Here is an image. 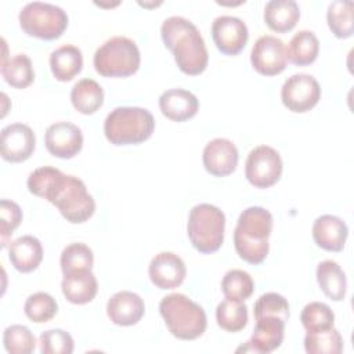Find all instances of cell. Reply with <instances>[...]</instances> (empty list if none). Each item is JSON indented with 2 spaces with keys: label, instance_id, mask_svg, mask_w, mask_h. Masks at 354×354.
I'll return each instance as SVG.
<instances>
[{
  "label": "cell",
  "instance_id": "cell-1",
  "mask_svg": "<svg viewBox=\"0 0 354 354\" xmlns=\"http://www.w3.org/2000/svg\"><path fill=\"white\" fill-rule=\"evenodd\" d=\"M160 36L174 54L176 64L185 75H201L209 61L207 48L199 29L184 17H169L162 22Z\"/></svg>",
  "mask_w": 354,
  "mask_h": 354
},
{
  "label": "cell",
  "instance_id": "cell-2",
  "mask_svg": "<svg viewBox=\"0 0 354 354\" xmlns=\"http://www.w3.org/2000/svg\"><path fill=\"white\" fill-rule=\"evenodd\" d=\"M272 231V214L261 206L245 209L234 231V246L239 257L250 264H260L268 254V238Z\"/></svg>",
  "mask_w": 354,
  "mask_h": 354
},
{
  "label": "cell",
  "instance_id": "cell-3",
  "mask_svg": "<svg viewBox=\"0 0 354 354\" xmlns=\"http://www.w3.org/2000/svg\"><path fill=\"white\" fill-rule=\"evenodd\" d=\"M160 315L169 332L181 340H194L206 330L205 310L183 293H170L159 303Z\"/></svg>",
  "mask_w": 354,
  "mask_h": 354
},
{
  "label": "cell",
  "instance_id": "cell-4",
  "mask_svg": "<svg viewBox=\"0 0 354 354\" xmlns=\"http://www.w3.org/2000/svg\"><path fill=\"white\" fill-rule=\"evenodd\" d=\"M155 130L152 113L140 106H119L111 111L104 122L106 140L113 145L140 144Z\"/></svg>",
  "mask_w": 354,
  "mask_h": 354
},
{
  "label": "cell",
  "instance_id": "cell-5",
  "mask_svg": "<svg viewBox=\"0 0 354 354\" xmlns=\"http://www.w3.org/2000/svg\"><path fill=\"white\" fill-rule=\"evenodd\" d=\"M44 199L54 205L59 213L73 224L87 221L95 210V202L88 194L84 183L75 176L64 174L62 171L47 191Z\"/></svg>",
  "mask_w": 354,
  "mask_h": 354
},
{
  "label": "cell",
  "instance_id": "cell-6",
  "mask_svg": "<svg viewBox=\"0 0 354 354\" xmlns=\"http://www.w3.org/2000/svg\"><path fill=\"white\" fill-rule=\"evenodd\" d=\"M225 216L214 205L199 203L189 210L187 232L192 246L205 254L214 253L224 241Z\"/></svg>",
  "mask_w": 354,
  "mask_h": 354
},
{
  "label": "cell",
  "instance_id": "cell-7",
  "mask_svg": "<svg viewBox=\"0 0 354 354\" xmlns=\"http://www.w3.org/2000/svg\"><path fill=\"white\" fill-rule=\"evenodd\" d=\"M140 50L134 40L124 36L108 39L97 48L93 62L95 71L105 77H127L140 68Z\"/></svg>",
  "mask_w": 354,
  "mask_h": 354
},
{
  "label": "cell",
  "instance_id": "cell-8",
  "mask_svg": "<svg viewBox=\"0 0 354 354\" xmlns=\"http://www.w3.org/2000/svg\"><path fill=\"white\" fill-rule=\"evenodd\" d=\"M22 30L41 40L58 39L68 26L66 12L50 3L30 1L22 7L18 15Z\"/></svg>",
  "mask_w": 354,
  "mask_h": 354
},
{
  "label": "cell",
  "instance_id": "cell-9",
  "mask_svg": "<svg viewBox=\"0 0 354 354\" xmlns=\"http://www.w3.org/2000/svg\"><path fill=\"white\" fill-rule=\"evenodd\" d=\"M282 166V159L277 149L268 145H259L246 158L245 176L253 187L268 188L281 178Z\"/></svg>",
  "mask_w": 354,
  "mask_h": 354
},
{
  "label": "cell",
  "instance_id": "cell-10",
  "mask_svg": "<svg viewBox=\"0 0 354 354\" xmlns=\"http://www.w3.org/2000/svg\"><path fill=\"white\" fill-rule=\"evenodd\" d=\"M283 105L296 113L313 109L321 98V87L317 79L307 73H296L288 77L281 90Z\"/></svg>",
  "mask_w": 354,
  "mask_h": 354
},
{
  "label": "cell",
  "instance_id": "cell-11",
  "mask_svg": "<svg viewBox=\"0 0 354 354\" xmlns=\"http://www.w3.org/2000/svg\"><path fill=\"white\" fill-rule=\"evenodd\" d=\"M250 62L256 72L264 76H275L286 68L288 53L283 41L266 35L256 40L250 53Z\"/></svg>",
  "mask_w": 354,
  "mask_h": 354
},
{
  "label": "cell",
  "instance_id": "cell-12",
  "mask_svg": "<svg viewBox=\"0 0 354 354\" xmlns=\"http://www.w3.org/2000/svg\"><path fill=\"white\" fill-rule=\"evenodd\" d=\"M36 147L33 130L24 123H11L0 133L1 158L11 163H19L30 158Z\"/></svg>",
  "mask_w": 354,
  "mask_h": 354
},
{
  "label": "cell",
  "instance_id": "cell-13",
  "mask_svg": "<svg viewBox=\"0 0 354 354\" xmlns=\"http://www.w3.org/2000/svg\"><path fill=\"white\" fill-rule=\"evenodd\" d=\"M212 37L223 54L236 55L246 46L249 32L242 19L232 15H220L212 24Z\"/></svg>",
  "mask_w": 354,
  "mask_h": 354
},
{
  "label": "cell",
  "instance_id": "cell-14",
  "mask_svg": "<svg viewBox=\"0 0 354 354\" xmlns=\"http://www.w3.org/2000/svg\"><path fill=\"white\" fill-rule=\"evenodd\" d=\"M47 151L61 159H71L83 147L82 130L71 122H57L47 127L44 134Z\"/></svg>",
  "mask_w": 354,
  "mask_h": 354
},
{
  "label": "cell",
  "instance_id": "cell-15",
  "mask_svg": "<svg viewBox=\"0 0 354 354\" xmlns=\"http://www.w3.org/2000/svg\"><path fill=\"white\" fill-rule=\"evenodd\" d=\"M239 153L235 144L227 138H214L206 144L202 153L203 166L216 177L231 174L238 165Z\"/></svg>",
  "mask_w": 354,
  "mask_h": 354
},
{
  "label": "cell",
  "instance_id": "cell-16",
  "mask_svg": "<svg viewBox=\"0 0 354 354\" xmlns=\"http://www.w3.org/2000/svg\"><path fill=\"white\" fill-rule=\"evenodd\" d=\"M148 274L156 288L174 289L183 283L187 268L181 257L176 253L160 252L151 260Z\"/></svg>",
  "mask_w": 354,
  "mask_h": 354
},
{
  "label": "cell",
  "instance_id": "cell-17",
  "mask_svg": "<svg viewBox=\"0 0 354 354\" xmlns=\"http://www.w3.org/2000/svg\"><path fill=\"white\" fill-rule=\"evenodd\" d=\"M286 321L278 317H261L256 319V326L253 335L245 347L239 350L252 353H272L277 350L282 340L285 332Z\"/></svg>",
  "mask_w": 354,
  "mask_h": 354
},
{
  "label": "cell",
  "instance_id": "cell-18",
  "mask_svg": "<svg viewBox=\"0 0 354 354\" xmlns=\"http://www.w3.org/2000/svg\"><path fill=\"white\" fill-rule=\"evenodd\" d=\"M145 313L144 300L134 292H116L106 303V314L109 319L120 326L136 325Z\"/></svg>",
  "mask_w": 354,
  "mask_h": 354
},
{
  "label": "cell",
  "instance_id": "cell-19",
  "mask_svg": "<svg viewBox=\"0 0 354 354\" xmlns=\"http://www.w3.org/2000/svg\"><path fill=\"white\" fill-rule=\"evenodd\" d=\"M347 235L348 228L337 216L322 214L313 224L314 242L328 252H340L344 248Z\"/></svg>",
  "mask_w": 354,
  "mask_h": 354
},
{
  "label": "cell",
  "instance_id": "cell-20",
  "mask_svg": "<svg viewBox=\"0 0 354 354\" xmlns=\"http://www.w3.org/2000/svg\"><path fill=\"white\" fill-rule=\"evenodd\" d=\"M162 113L174 122H185L194 118L199 109L198 98L188 90L170 88L159 97Z\"/></svg>",
  "mask_w": 354,
  "mask_h": 354
},
{
  "label": "cell",
  "instance_id": "cell-21",
  "mask_svg": "<svg viewBox=\"0 0 354 354\" xmlns=\"http://www.w3.org/2000/svg\"><path fill=\"white\" fill-rule=\"evenodd\" d=\"M8 259L15 270L30 272L39 267L43 260V248L33 235H22L8 246Z\"/></svg>",
  "mask_w": 354,
  "mask_h": 354
},
{
  "label": "cell",
  "instance_id": "cell-22",
  "mask_svg": "<svg viewBox=\"0 0 354 354\" xmlns=\"http://www.w3.org/2000/svg\"><path fill=\"white\" fill-rule=\"evenodd\" d=\"M65 299L72 304L90 303L98 290V283L91 271L65 274L61 282Z\"/></svg>",
  "mask_w": 354,
  "mask_h": 354
},
{
  "label": "cell",
  "instance_id": "cell-23",
  "mask_svg": "<svg viewBox=\"0 0 354 354\" xmlns=\"http://www.w3.org/2000/svg\"><path fill=\"white\" fill-rule=\"evenodd\" d=\"M300 18V8L295 0H271L264 7L266 25L278 33L292 30Z\"/></svg>",
  "mask_w": 354,
  "mask_h": 354
},
{
  "label": "cell",
  "instance_id": "cell-24",
  "mask_svg": "<svg viewBox=\"0 0 354 354\" xmlns=\"http://www.w3.org/2000/svg\"><path fill=\"white\" fill-rule=\"evenodd\" d=\"M50 68L53 76L59 82H69L80 73L83 68V55L80 48L65 44L54 50L50 55Z\"/></svg>",
  "mask_w": 354,
  "mask_h": 354
},
{
  "label": "cell",
  "instance_id": "cell-25",
  "mask_svg": "<svg viewBox=\"0 0 354 354\" xmlns=\"http://www.w3.org/2000/svg\"><path fill=\"white\" fill-rule=\"evenodd\" d=\"M317 282L329 299L340 301L346 296L347 278L342 267L333 260H324L317 267Z\"/></svg>",
  "mask_w": 354,
  "mask_h": 354
},
{
  "label": "cell",
  "instance_id": "cell-26",
  "mask_svg": "<svg viewBox=\"0 0 354 354\" xmlns=\"http://www.w3.org/2000/svg\"><path fill=\"white\" fill-rule=\"evenodd\" d=\"M71 102L77 112L91 115L102 106L104 90L95 80L82 79L72 87Z\"/></svg>",
  "mask_w": 354,
  "mask_h": 354
},
{
  "label": "cell",
  "instance_id": "cell-27",
  "mask_svg": "<svg viewBox=\"0 0 354 354\" xmlns=\"http://www.w3.org/2000/svg\"><path fill=\"white\" fill-rule=\"evenodd\" d=\"M288 58L299 66H306L313 64L319 53V41L314 32L311 30H299L289 41Z\"/></svg>",
  "mask_w": 354,
  "mask_h": 354
},
{
  "label": "cell",
  "instance_id": "cell-28",
  "mask_svg": "<svg viewBox=\"0 0 354 354\" xmlns=\"http://www.w3.org/2000/svg\"><path fill=\"white\" fill-rule=\"evenodd\" d=\"M353 1L350 0H336L332 1L326 11L328 26L332 33L339 39H347L353 36L354 22H353Z\"/></svg>",
  "mask_w": 354,
  "mask_h": 354
},
{
  "label": "cell",
  "instance_id": "cell-29",
  "mask_svg": "<svg viewBox=\"0 0 354 354\" xmlns=\"http://www.w3.org/2000/svg\"><path fill=\"white\" fill-rule=\"evenodd\" d=\"M4 80L14 88H25L35 79L32 61L26 54H17L1 64Z\"/></svg>",
  "mask_w": 354,
  "mask_h": 354
},
{
  "label": "cell",
  "instance_id": "cell-30",
  "mask_svg": "<svg viewBox=\"0 0 354 354\" xmlns=\"http://www.w3.org/2000/svg\"><path fill=\"white\" fill-rule=\"evenodd\" d=\"M304 348L308 354H340L343 351V337L333 326L319 332H307Z\"/></svg>",
  "mask_w": 354,
  "mask_h": 354
},
{
  "label": "cell",
  "instance_id": "cell-31",
  "mask_svg": "<svg viewBox=\"0 0 354 354\" xmlns=\"http://www.w3.org/2000/svg\"><path fill=\"white\" fill-rule=\"evenodd\" d=\"M216 319L221 329L227 332H239L248 324V307L243 301L225 299L216 308Z\"/></svg>",
  "mask_w": 354,
  "mask_h": 354
},
{
  "label": "cell",
  "instance_id": "cell-32",
  "mask_svg": "<svg viewBox=\"0 0 354 354\" xmlns=\"http://www.w3.org/2000/svg\"><path fill=\"white\" fill-rule=\"evenodd\" d=\"M94 261L93 250L82 243V242H75L68 245L62 253H61V270L65 274H72V272H79V271H91Z\"/></svg>",
  "mask_w": 354,
  "mask_h": 354
},
{
  "label": "cell",
  "instance_id": "cell-33",
  "mask_svg": "<svg viewBox=\"0 0 354 354\" xmlns=\"http://www.w3.org/2000/svg\"><path fill=\"white\" fill-rule=\"evenodd\" d=\"M221 290L225 299L234 301H243L249 299L254 290L252 277L243 270H230L221 281Z\"/></svg>",
  "mask_w": 354,
  "mask_h": 354
},
{
  "label": "cell",
  "instance_id": "cell-34",
  "mask_svg": "<svg viewBox=\"0 0 354 354\" xmlns=\"http://www.w3.org/2000/svg\"><path fill=\"white\" fill-rule=\"evenodd\" d=\"M300 321L307 332H319L333 326L335 314L328 304L311 301L301 310Z\"/></svg>",
  "mask_w": 354,
  "mask_h": 354
},
{
  "label": "cell",
  "instance_id": "cell-35",
  "mask_svg": "<svg viewBox=\"0 0 354 354\" xmlns=\"http://www.w3.org/2000/svg\"><path fill=\"white\" fill-rule=\"evenodd\" d=\"M26 317L36 322L43 324L53 319L58 311V304L55 299L46 292H36L30 295L24 306Z\"/></svg>",
  "mask_w": 354,
  "mask_h": 354
},
{
  "label": "cell",
  "instance_id": "cell-36",
  "mask_svg": "<svg viewBox=\"0 0 354 354\" xmlns=\"http://www.w3.org/2000/svg\"><path fill=\"white\" fill-rule=\"evenodd\" d=\"M4 348L11 354H29L36 347V339L29 328L24 325H11L3 333Z\"/></svg>",
  "mask_w": 354,
  "mask_h": 354
},
{
  "label": "cell",
  "instance_id": "cell-37",
  "mask_svg": "<svg viewBox=\"0 0 354 354\" xmlns=\"http://www.w3.org/2000/svg\"><path fill=\"white\" fill-rule=\"evenodd\" d=\"M253 314L256 319L261 317H278L283 321H288L289 303L282 295L275 292H268L261 295L257 299V301L254 303Z\"/></svg>",
  "mask_w": 354,
  "mask_h": 354
},
{
  "label": "cell",
  "instance_id": "cell-38",
  "mask_svg": "<svg viewBox=\"0 0 354 354\" xmlns=\"http://www.w3.org/2000/svg\"><path fill=\"white\" fill-rule=\"evenodd\" d=\"M39 343L43 354H71L75 346L72 336L62 329H48L43 332Z\"/></svg>",
  "mask_w": 354,
  "mask_h": 354
},
{
  "label": "cell",
  "instance_id": "cell-39",
  "mask_svg": "<svg viewBox=\"0 0 354 354\" xmlns=\"http://www.w3.org/2000/svg\"><path fill=\"white\" fill-rule=\"evenodd\" d=\"M0 232H1V245L3 248L7 246V238L12 234V231L21 224L22 221V210L18 203L1 199L0 202Z\"/></svg>",
  "mask_w": 354,
  "mask_h": 354
},
{
  "label": "cell",
  "instance_id": "cell-40",
  "mask_svg": "<svg viewBox=\"0 0 354 354\" xmlns=\"http://www.w3.org/2000/svg\"><path fill=\"white\" fill-rule=\"evenodd\" d=\"M61 170L53 166H41L33 170L28 177V189L30 194L44 198L48 188L53 185Z\"/></svg>",
  "mask_w": 354,
  "mask_h": 354
}]
</instances>
